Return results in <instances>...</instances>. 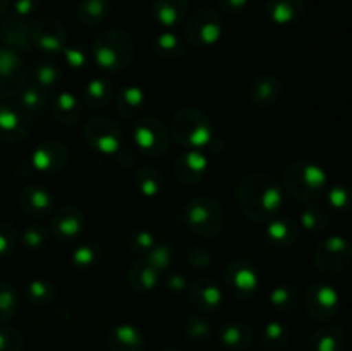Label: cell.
Segmentation results:
<instances>
[{"instance_id":"836d02e7","label":"cell","mask_w":352,"mask_h":351,"mask_svg":"<svg viewBox=\"0 0 352 351\" xmlns=\"http://www.w3.org/2000/svg\"><path fill=\"white\" fill-rule=\"evenodd\" d=\"M110 12V0H81L78 6V19L85 26H98Z\"/></svg>"},{"instance_id":"44dd1931","label":"cell","mask_w":352,"mask_h":351,"mask_svg":"<svg viewBox=\"0 0 352 351\" xmlns=\"http://www.w3.org/2000/svg\"><path fill=\"white\" fill-rule=\"evenodd\" d=\"M19 205L28 215L41 219V217H47L52 213V209H54V196L43 186L28 184L21 189Z\"/></svg>"},{"instance_id":"c3c4849f","label":"cell","mask_w":352,"mask_h":351,"mask_svg":"<svg viewBox=\"0 0 352 351\" xmlns=\"http://www.w3.org/2000/svg\"><path fill=\"white\" fill-rule=\"evenodd\" d=\"M62 55H64V61L71 65L72 69H85L86 65L91 61V54L85 50L79 45H67V47L62 50Z\"/></svg>"},{"instance_id":"ee69618b","label":"cell","mask_w":352,"mask_h":351,"mask_svg":"<svg viewBox=\"0 0 352 351\" xmlns=\"http://www.w3.org/2000/svg\"><path fill=\"white\" fill-rule=\"evenodd\" d=\"M58 78H60L58 67L50 61L38 62L36 67H34L33 71V83L36 86H40V88H43L45 92H50V89L58 83Z\"/></svg>"},{"instance_id":"f546056e","label":"cell","mask_w":352,"mask_h":351,"mask_svg":"<svg viewBox=\"0 0 352 351\" xmlns=\"http://www.w3.org/2000/svg\"><path fill=\"white\" fill-rule=\"evenodd\" d=\"M116 95V85L109 78H95L86 83L82 89V102L91 109H103Z\"/></svg>"},{"instance_id":"816d5d0a","label":"cell","mask_w":352,"mask_h":351,"mask_svg":"<svg viewBox=\"0 0 352 351\" xmlns=\"http://www.w3.org/2000/svg\"><path fill=\"white\" fill-rule=\"evenodd\" d=\"M38 7H40V0H12L14 14L23 17V19L33 16L38 10Z\"/></svg>"},{"instance_id":"f35d334b","label":"cell","mask_w":352,"mask_h":351,"mask_svg":"<svg viewBox=\"0 0 352 351\" xmlns=\"http://www.w3.org/2000/svg\"><path fill=\"white\" fill-rule=\"evenodd\" d=\"M24 296H26L28 303H31V305L45 306L54 301L55 296H57V289H55V286L52 282L36 279V281H31L26 286Z\"/></svg>"},{"instance_id":"f6af8a7d","label":"cell","mask_w":352,"mask_h":351,"mask_svg":"<svg viewBox=\"0 0 352 351\" xmlns=\"http://www.w3.org/2000/svg\"><path fill=\"white\" fill-rule=\"evenodd\" d=\"M172 257H174V251H172L170 244L157 243V246L144 257V260H146L151 267L157 268L158 272H165L170 267Z\"/></svg>"},{"instance_id":"d6a6232c","label":"cell","mask_w":352,"mask_h":351,"mask_svg":"<svg viewBox=\"0 0 352 351\" xmlns=\"http://www.w3.org/2000/svg\"><path fill=\"white\" fill-rule=\"evenodd\" d=\"M186 45L174 31L165 30L158 33L153 40V52L157 57L165 58V61H174L184 55Z\"/></svg>"},{"instance_id":"83f0119b","label":"cell","mask_w":352,"mask_h":351,"mask_svg":"<svg viewBox=\"0 0 352 351\" xmlns=\"http://www.w3.org/2000/svg\"><path fill=\"white\" fill-rule=\"evenodd\" d=\"M162 281V272H158L157 268L151 267L144 258L138 260L133 267L129 268V274H127V282H129L131 288L136 292H148L153 291Z\"/></svg>"},{"instance_id":"b9f144b4","label":"cell","mask_w":352,"mask_h":351,"mask_svg":"<svg viewBox=\"0 0 352 351\" xmlns=\"http://www.w3.org/2000/svg\"><path fill=\"white\" fill-rule=\"evenodd\" d=\"M19 308L16 289L7 282H0V326L10 322Z\"/></svg>"},{"instance_id":"e575fe53","label":"cell","mask_w":352,"mask_h":351,"mask_svg":"<svg viewBox=\"0 0 352 351\" xmlns=\"http://www.w3.org/2000/svg\"><path fill=\"white\" fill-rule=\"evenodd\" d=\"M289 344V330L282 322H268L260 334L263 351H282Z\"/></svg>"},{"instance_id":"f1b7e54d","label":"cell","mask_w":352,"mask_h":351,"mask_svg":"<svg viewBox=\"0 0 352 351\" xmlns=\"http://www.w3.org/2000/svg\"><path fill=\"white\" fill-rule=\"evenodd\" d=\"M146 105V93L140 86H126L116 96V112L124 119H133Z\"/></svg>"},{"instance_id":"52a82bcc","label":"cell","mask_w":352,"mask_h":351,"mask_svg":"<svg viewBox=\"0 0 352 351\" xmlns=\"http://www.w3.org/2000/svg\"><path fill=\"white\" fill-rule=\"evenodd\" d=\"M82 138L96 153L116 155L122 150V131L119 124L109 117L89 119L82 127Z\"/></svg>"},{"instance_id":"d590c367","label":"cell","mask_w":352,"mask_h":351,"mask_svg":"<svg viewBox=\"0 0 352 351\" xmlns=\"http://www.w3.org/2000/svg\"><path fill=\"white\" fill-rule=\"evenodd\" d=\"M299 220L302 229L309 234H322L329 227V212L318 203H306Z\"/></svg>"},{"instance_id":"e0dca14e","label":"cell","mask_w":352,"mask_h":351,"mask_svg":"<svg viewBox=\"0 0 352 351\" xmlns=\"http://www.w3.org/2000/svg\"><path fill=\"white\" fill-rule=\"evenodd\" d=\"M0 40L6 45V48L17 52H28L33 47L31 41V24L28 19L10 14V16H3L2 23H0Z\"/></svg>"},{"instance_id":"8992f818","label":"cell","mask_w":352,"mask_h":351,"mask_svg":"<svg viewBox=\"0 0 352 351\" xmlns=\"http://www.w3.org/2000/svg\"><path fill=\"white\" fill-rule=\"evenodd\" d=\"M186 222L188 227L199 237L212 240L223 229V212L219 202L212 198H195L186 205Z\"/></svg>"},{"instance_id":"8fae6325","label":"cell","mask_w":352,"mask_h":351,"mask_svg":"<svg viewBox=\"0 0 352 351\" xmlns=\"http://www.w3.org/2000/svg\"><path fill=\"white\" fill-rule=\"evenodd\" d=\"M26 86V64L17 52L0 47V100L19 95Z\"/></svg>"},{"instance_id":"bcb514c9","label":"cell","mask_w":352,"mask_h":351,"mask_svg":"<svg viewBox=\"0 0 352 351\" xmlns=\"http://www.w3.org/2000/svg\"><path fill=\"white\" fill-rule=\"evenodd\" d=\"M329 205L337 212H347L352 209V188L346 184H337L329 189Z\"/></svg>"},{"instance_id":"3957f363","label":"cell","mask_w":352,"mask_h":351,"mask_svg":"<svg viewBox=\"0 0 352 351\" xmlns=\"http://www.w3.org/2000/svg\"><path fill=\"white\" fill-rule=\"evenodd\" d=\"M282 182L292 198L302 203H311L320 198L323 189L327 188V174L313 162L294 160L284 167Z\"/></svg>"},{"instance_id":"5b68a950","label":"cell","mask_w":352,"mask_h":351,"mask_svg":"<svg viewBox=\"0 0 352 351\" xmlns=\"http://www.w3.org/2000/svg\"><path fill=\"white\" fill-rule=\"evenodd\" d=\"M223 23L217 9L210 6L198 7L184 21L186 41L192 48L213 47L222 38Z\"/></svg>"},{"instance_id":"4dcf8cb0","label":"cell","mask_w":352,"mask_h":351,"mask_svg":"<svg viewBox=\"0 0 352 351\" xmlns=\"http://www.w3.org/2000/svg\"><path fill=\"white\" fill-rule=\"evenodd\" d=\"M299 234H301V231L294 220L278 215L268 220L267 237L275 246H292L299 240Z\"/></svg>"},{"instance_id":"681fc988","label":"cell","mask_w":352,"mask_h":351,"mask_svg":"<svg viewBox=\"0 0 352 351\" xmlns=\"http://www.w3.org/2000/svg\"><path fill=\"white\" fill-rule=\"evenodd\" d=\"M24 339L16 327H0V351H23Z\"/></svg>"},{"instance_id":"30bf717a","label":"cell","mask_w":352,"mask_h":351,"mask_svg":"<svg viewBox=\"0 0 352 351\" xmlns=\"http://www.w3.org/2000/svg\"><path fill=\"white\" fill-rule=\"evenodd\" d=\"M305 308L316 322H329L339 313V292L327 282H313L305 292Z\"/></svg>"},{"instance_id":"f907efd6","label":"cell","mask_w":352,"mask_h":351,"mask_svg":"<svg viewBox=\"0 0 352 351\" xmlns=\"http://www.w3.org/2000/svg\"><path fill=\"white\" fill-rule=\"evenodd\" d=\"M17 244V231L10 222H0V258L14 251Z\"/></svg>"},{"instance_id":"f5cc1de1","label":"cell","mask_w":352,"mask_h":351,"mask_svg":"<svg viewBox=\"0 0 352 351\" xmlns=\"http://www.w3.org/2000/svg\"><path fill=\"white\" fill-rule=\"evenodd\" d=\"M219 6L223 12L230 16H241L250 7V0H219Z\"/></svg>"},{"instance_id":"4fadbf2b","label":"cell","mask_w":352,"mask_h":351,"mask_svg":"<svg viewBox=\"0 0 352 351\" xmlns=\"http://www.w3.org/2000/svg\"><path fill=\"white\" fill-rule=\"evenodd\" d=\"M223 282L234 298L246 299L256 291L260 277L254 265L248 258H236L227 265L223 272Z\"/></svg>"},{"instance_id":"484cf974","label":"cell","mask_w":352,"mask_h":351,"mask_svg":"<svg viewBox=\"0 0 352 351\" xmlns=\"http://www.w3.org/2000/svg\"><path fill=\"white\" fill-rule=\"evenodd\" d=\"M52 114L60 124H76L82 117V102L72 92H60L52 100Z\"/></svg>"},{"instance_id":"d4e9b609","label":"cell","mask_w":352,"mask_h":351,"mask_svg":"<svg viewBox=\"0 0 352 351\" xmlns=\"http://www.w3.org/2000/svg\"><path fill=\"white\" fill-rule=\"evenodd\" d=\"M220 343L223 348L230 351H246L250 350L254 341L253 329L248 323L239 320H230L222 326L219 332Z\"/></svg>"},{"instance_id":"6da1fadb","label":"cell","mask_w":352,"mask_h":351,"mask_svg":"<svg viewBox=\"0 0 352 351\" xmlns=\"http://www.w3.org/2000/svg\"><path fill=\"white\" fill-rule=\"evenodd\" d=\"M239 209L248 219L258 222H268L277 217L282 209L284 191L282 186L272 176L265 172H253L244 176L236 189Z\"/></svg>"},{"instance_id":"4316f807","label":"cell","mask_w":352,"mask_h":351,"mask_svg":"<svg viewBox=\"0 0 352 351\" xmlns=\"http://www.w3.org/2000/svg\"><path fill=\"white\" fill-rule=\"evenodd\" d=\"M347 334L340 326L320 327L309 339V351H346Z\"/></svg>"},{"instance_id":"74e56055","label":"cell","mask_w":352,"mask_h":351,"mask_svg":"<svg viewBox=\"0 0 352 351\" xmlns=\"http://www.w3.org/2000/svg\"><path fill=\"white\" fill-rule=\"evenodd\" d=\"M48 102V92H45L43 88L36 86L34 83L31 85H26L17 95V103L23 107L26 112L34 114L40 112V110L45 109Z\"/></svg>"},{"instance_id":"9a60e30c","label":"cell","mask_w":352,"mask_h":351,"mask_svg":"<svg viewBox=\"0 0 352 351\" xmlns=\"http://www.w3.org/2000/svg\"><path fill=\"white\" fill-rule=\"evenodd\" d=\"M69 162V150L60 141H45L31 155V165L34 171L40 174L50 176L57 174L67 165Z\"/></svg>"},{"instance_id":"60d3db41","label":"cell","mask_w":352,"mask_h":351,"mask_svg":"<svg viewBox=\"0 0 352 351\" xmlns=\"http://www.w3.org/2000/svg\"><path fill=\"white\" fill-rule=\"evenodd\" d=\"M184 332L189 339L196 341V343H203V341H210L213 337V327L206 317L196 313V315L186 319Z\"/></svg>"},{"instance_id":"277c9868","label":"cell","mask_w":352,"mask_h":351,"mask_svg":"<svg viewBox=\"0 0 352 351\" xmlns=\"http://www.w3.org/2000/svg\"><path fill=\"white\" fill-rule=\"evenodd\" d=\"M134 57V41L122 30H107L95 38L91 61L107 72H119L131 64Z\"/></svg>"},{"instance_id":"d6986e66","label":"cell","mask_w":352,"mask_h":351,"mask_svg":"<svg viewBox=\"0 0 352 351\" xmlns=\"http://www.w3.org/2000/svg\"><path fill=\"white\" fill-rule=\"evenodd\" d=\"M208 171V158L201 150H188L177 158L174 165L175 179L182 184H196Z\"/></svg>"},{"instance_id":"11a10c76","label":"cell","mask_w":352,"mask_h":351,"mask_svg":"<svg viewBox=\"0 0 352 351\" xmlns=\"http://www.w3.org/2000/svg\"><path fill=\"white\" fill-rule=\"evenodd\" d=\"M188 260L195 267H206L210 264V260H212V257H210V253L205 248H192L188 255Z\"/></svg>"},{"instance_id":"6f0895ef","label":"cell","mask_w":352,"mask_h":351,"mask_svg":"<svg viewBox=\"0 0 352 351\" xmlns=\"http://www.w3.org/2000/svg\"><path fill=\"white\" fill-rule=\"evenodd\" d=\"M160 351H179V350H174V348H165V350H160Z\"/></svg>"},{"instance_id":"1f68e13d","label":"cell","mask_w":352,"mask_h":351,"mask_svg":"<svg viewBox=\"0 0 352 351\" xmlns=\"http://www.w3.org/2000/svg\"><path fill=\"white\" fill-rule=\"evenodd\" d=\"M134 181H136L138 189L141 191V195L146 196V198H155L162 193L164 189V178H162V172L158 169H155L153 165H140L134 174Z\"/></svg>"},{"instance_id":"9c48e42d","label":"cell","mask_w":352,"mask_h":351,"mask_svg":"<svg viewBox=\"0 0 352 351\" xmlns=\"http://www.w3.org/2000/svg\"><path fill=\"white\" fill-rule=\"evenodd\" d=\"M133 141L141 153L158 157L168 150V131L157 117H141L134 123Z\"/></svg>"},{"instance_id":"7dc6e473","label":"cell","mask_w":352,"mask_h":351,"mask_svg":"<svg viewBox=\"0 0 352 351\" xmlns=\"http://www.w3.org/2000/svg\"><path fill=\"white\" fill-rule=\"evenodd\" d=\"M50 236V231L45 229L43 226H31L23 233V244L30 250H38L48 243Z\"/></svg>"},{"instance_id":"ffe728a7","label":"cell","mask_w":352,"mask_h":351,"mask_svg":"<svg viewBox=\"0 0 352 351\" xmlns=\"http://www.w3.org/2000/svg\"><path fill=\"white\" fill-rule=\"evenodd\" d=\"M189 301L198 312L212 313L222 305V291L208 277H199L189 286Z\"/></svg>"},{"instance_id":"cb8c5ba5","label":"cell","mask_w":352,"mask_h":351,"mask_svg":"<svg viewBox=\"0 0 352 351\" xmlns=\"http://www.w3.org/2000/svg\"><path fill=\"white\" fill-rule=\"evenodd\" d=\"M267 16L272 23L278 26H289L305 16V0H267Z\"/></svg>"},{"instance_id":"ac0fdd59","label":"cell","mask_w":352,"mask_h":351,"mask_svg":"<svg viewBox=\"0 0 352 351\" xmlns=\"http://www.w3.org/2000/svg\"><path fill=\"white\" fill-rule=\"evenodd\" d=\"M284 93V83L280 78L272 74H263L260 78H254L248 88V98L254 107L268 109L274 107Z\"/></svg>"},{"instance_id":"ba28073f","label":"cell","mask_w":352,"mask_h":351,"mask_svg":"<svg viewBox=\"0 0 352 351\" xmlns=\"http://www.w3.org/2000/svg\"><path fill=\"white\" fill-rule=\"evenodd\" d=\"M316 268L327 275H339L346 272L352 262V244L342 236H330L316 246Z\"/></svg>"},{"instance_id":"db71d44e","label":"cell","mask_w":352,"mask_h":351,"mask_svg":"<svg viewBox=\"0 0 352 351\" xmlns=\"http://www.w3.org/2000/svg\"><path fill=\"white\" fill-rule=\"evenodd\" d=\"M165 288L172 292H181V291H186L189 286H188V281H186V277L181 274V272H172V274L167 275Z\"/></svg>"},{"instance_id":"9f6ffc18","label":"cell","mask_w":352,"mask_h":351,"mask_svg":"<svg viewBox=\"0 0 352 351\" xmlns=\"http://www.w3.org/2000/svg\"><path fill=\"white\" fill-rule=\"evenodd\" d=\"M9 6H10V0H0V19H2V17L7 14Z\"/></svg>"},{"instance_id":"603a6c76","label":"cell","mask_w":352,"mask_h":351,"mask_svg":"<svg viewBox=\"0 0 352 351\" xmlns=\"http://www.w3.org/2000/svg\"><path fill=\"white\" fill-rule=\"evenodd\" d=\"M153 19L165 30L179 26L189 14V0H153Z\"/></svg>"},{"instance_id":"7a4b0ae2","label":"cell","mask_w":352,"mask_h":351,"mask_svg":"<svg viewBox=\"0 0 352 351\" xmlns=\"http://www.w3.org/2000/svg\"><path fill=\"white\" fill-rule=\"evenodd\" d=\"M170 134L188 150H208L217 143L213 124L201 110L186 107L177 110L170 120Z\"/></svg>"},{"instance_id":"7bdbcfd3","label":"cell","mask_w":352,"mask_h":351,"mask_svg":"<svg viewBox=\"0 0 352 351\" xmlns=\"http://www.w3.org/2000/svg\"><path fill=\"white\" fill-rule=\"evenodd\" d=\"M157 236L146 229L131 231L129 236H127V248L140 257H146L157 246Z\"/></svg>"},{"instance_id":"5bb4252c","label":"cell","mask_w":352,"mask_h":351,"mask_svg":"<svg viewBox=\"0 0 352 351\" xmlns=\"http://www.w3.org/2000/svg\"><path fill=\"white\" fill-rule=\"evenodd\" d=\"M33 120L19 103H2L0 105V140L21 141L31 133Z\"/></svg>"},{"instance_id":"7c38bea8","label":"cell","mask_w":352,"mask_h":351,"mask_svg":"<svg viewBox=\"0 0 352 351\" xmlns=\"http://www.w3.org/2000/svg\"><path fill=\"white\" fill-rule=\"evenodd\" d=\"M31 41L45 54H60L67 47V31L54 16H41L31 24Z\"/></svg>"},{"instance_id":"680465c9","label":"cell","mask_w":352,"mask_h":351,"mask_svg":"<svg viewBox=\"0 0 352 351\" xmlns=\"http://www.w3.org/2000/svg\"><path fill=\"white\" fill-rule=\"evenodd\" d=\"M351 133H352V119H351Z\"/></svg>"},{"instance_id":"ab89813d","label":"cell","mask_w":352,"mask_h":351,"mask_svg":"<svg viewBox=\"0 0 352 351\" xmlns=\"http://www.w3.org/2000/svg\"><path fill=\"white\" fill-rule=\"evenodd\" d=\"M270 305L275 312L278 313H289L298 303V291L292 284L284 282V284H277L270 291Z\"/></svg>"},{"instance_id":"7402d4cb","label":"cell","mask_w":352,"mask_h":351,"mask_svg":"<svg viewBox=\"0 0 352 351\" xmlns=\"http://www.w3.org/2000/svg\"><path fill=\"white\" fill-rule=\"evenodd\" d=\"M107 346L110 351H144L146 339L138 327L131 323H119L110 329Z\"/></svg>"},{"instance_id":"2e32d148","label":"cell","mask_w":352,"mask_h":351,"mask_svg":"<svg viewBox=\"0 0 352 351\" xmlns=\"http://www.w3.org/2000/svg\"><path fill=\"white\" fill-rule=\"evenodd\" d=\"M85 227L82 212L74 205H64L54 213L50 220V234L58 243H71Z\"/></svg>"},{"instance_id":"8d00e7d4","label":"cell","mask_w":352,"mask_h":351,"mask_svg":"<svg viewBox=\"0 0 352 351\" xmlns=\"http://www.w3.org/2000/svg\"><path fill=\"white\" fill-rule=\"evenodd\" d=\"M103 250L98 243H82L72 251V265L78 270H91L102 262Z\"/></svg>"}]
</instances>
